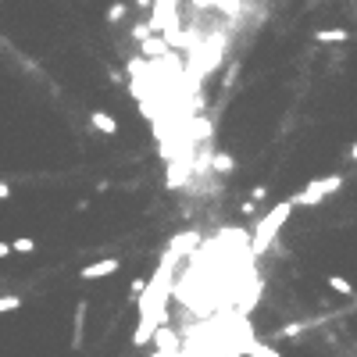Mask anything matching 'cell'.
Returning a JSON list of instances; mask_svg holds the SVG:
<instances>
[{
  "label": "cell",
  "instance_id": "obj_8",
  "mask_svg": "<svg viewBox=\"0 0 357 357\" xmlns=\"http://www.w3.org/2000/svg\"><path fill=\"white\" fill-rule=\"evenodd\" d=\"M314 39H318V44H347L350 32L347 29H318V32H314Z\"/></svg>",
  "mask_w": 357,
  "mask_h": 357
},
{
  "label": "cell",
  "instance_id": "obj_1",
  "mask_svg": "<svg viewBox=\"0 0 357 357\" xmlns=\"http://www.w3.org/2000/svg\"><path fill=\"white\" fill-rule=\"evenodd\" d=\"M293 215V200H282V204H276L271 211L258 222V229H254V236H250V254H264V250L276 243V236H279V229L286 225V218Z\"/></svg>",
  "mask_w": 357,
  "mask_h": 357
},
{
  "label": "cell",
  "instance_id": "obj_15",
  "mask_svg": "<svg viewBox=\"0 0 357 357\" xmlns=\"http://www.w3.org/2000/svg\"><path fill=\"white\" fill-rule=\"evenodd\" d=\"M22 307V297H0V314L4 311H18Z\"/></svg>",
  "mask_w": 357,
  "mask_h": 357
},
{
  "label": "cell",
  "instance_id": "obj_2",
  "mask_svg": "<svg viewBox=\"0 0 357 357\" xmlns=\"http://www.w3.org/2000/svg\"><path fill=\"white\" fill-rule=\"evenodd\" d=\"M343 186V175H329V179H314V182H307L304 190L297 193V197H289L293 200V207H314V204H322L329 193H336Z\"/></svg>",
  "mask_w": 357,
  "mask_h": 357
},
{
  "label": "cell",
  "instance_id": "obj_12",
  "mask_svg": "<svg viewBox=\"0 0 357 357\" xmlns=\"http://www.w3.org/2000/svg\"><path fill=\"white\" fill-rule=\"evenodd\" d=\"M247 354H250V357H279V350H271L268 343H250Z\"/></svg>",
  "mask_w": 357,
  "mask_h": 357
},
{
  "label": "cell",
  "instance_id": "obj_16",
  "mask_svg": "<svg viewBox=\"0 0 357 357\" xmlns=\"http://www.w3.org/2000/svg\"><path fill=\"white\" fill-rule=\"evenodd\" d=\"M8 197H11V186H8V182H0V200H8Z\"/></svg>",
  "mask_w": 357,
  "mask_h": 357
},
{
  "label": "cell",
  "instance_id": "obj_5",
  "mask_svg": "<svg viewBox=\"0 0 357 357\" xmlns=\"http://www.w3.org/2000/svg\"><path fill=\"white\" fill-rule=\"evenodd\" d=\"M122 268V261L118 258H104V261H93V264H86L79 271L82 279H104V276H111V271H118Z\"/></svg>",
  "mask_w": 357,
  "mask_h": 357
},
{
  "label": "cell",
  "instance_id": "obj_17",
  "mask_svg": "<svg viewBox=\"0 0 357 357\" xmlns=\"http://www.w3.org/2000/svg\"><path fill=\"white\" fill-rule=\"evenodd\" d=\"M136 8H143V11H154V0H136Z\"/></svg>",
  "mask_w": 357,
  "mask_h": 357
},
{
  "label": "cell",
  "instance_id": "obj_11",
  "mask_svg": "<svg viewBox=\"0 0 357 357\" xmlns=\"http://www.w3.org/2000/svg\"><path fill=\"white\" fill-rule=\"evenodd\" d=\"M329 289H336V293H343V297H350L354 293V286L343 279V276H329Z\"/></svg>",
  "mask_w": 357,
  "mask_h": 357
},
{
  "label": "cell",
  "instance_id": "obj_13",
  "mask_svg": "<svg viewBox=\"0 0 357 357\" xmlns=\"http://www.w3.org/2000/svg\"><path fill=\"white\" fill-rule=\"evenodd\" d=\"M104 18H108L111 26H118L122 18H125V4H111V8H108V15H104Z\"/></svg>",
  "mask_w": 357,
  "mask_h": 357
},
{
  "label": "cell",
  "instance_id": "obj_4",
  "mask_svg": "<svg viewBox=\"0 0 357 357\" xmlns=\"http://www.w3.org/2000/svg\"><path fill=\"white\" fill-rule=\"evenodd\" d=\"M190 161H186V157H172V161H168V190H182V186L186 182H190Z\"/></svg>",
  "mask_w": 357,
  "mask_h": 357
},
{
  "label": "cell",
  "instance_id": "obj_19",
  "mask_svg": "<svg viewBox=\"0 0 357 357\" xmlns=\"http://www.w3.org/2000/svg\"><path fill=\"white\" fill-rule=\"evenodd\" d=\"M350 161H357V143L350 146Z\"/></svg>",
  "mask_w": 357,
  "mask_h": 357
},
{
  "label": "cell",
  "instance_id": "obj_9",
  "mask_svg": "<svg viewBox=\"0 0 357 357\" xmlns=\"http://www.w3.org/2000/svg\"><path fill=\"white\" fill-rule=\"evenodd\" d=\"M82 322H86V300L75 304V336H72V347L82 343Z\"/></svg>",
  "mask_w": 357,
  "mask_h": 357
},
{
  "label": "cell",
  "instance_id": "obj_18",
  "mask_svg": "<svg viewBox=\"0 0 357 357\" xmlns=\"http://www.w3.org/2000/svg\"><path fill=\"white\" fill-rule=\"evenodd\" d=\"M11 250H15V247H8V243H0V258H8Z\"/></svg>",
  "mask_w": 357,
  "mask_h": 357
},
{
  "label": "cell",
  "instance_id": "obj_3",
  "mask_svg": "<svg viewBox=\"0 0 357 357\" xmlns=\"http://www.w3.org/2000/svg\"><path fill=\"white\" fill-rule=\"evenodd\" d=\"M175 8H179V0H154V11H151V22L168 36V32H175Z\"/></svg>",
  "mask_w": 357,
  "mask_h": 357
},
{
  "label": "cell",
  "instance_id": "obj_10",
  "mask_svg": "<svg viewBox=\"0 0 357 357\" xmlns=\"http://www.w3.org/2000/svg\"><path fill=\"white\" fill-rule=\"evenodd\" d=\"M164 50H168V39H146L143 44V57H157Z\"/></svg>",
  "mask_w": 357,
  "mask_h": 357
},
{
  "label": "cell",
  "instance_id": "obj_14",
  "mask_svg": "<svg viewBox=\"0 0 357 357\" xmlns=\"http://www.w3.org/2000/svg\"><path fill=\"white\" fill-rule=\"evenodd\" d=\"M11 247H15V254H32V250H36V243H32L29 236H22V240H15Z\"/></svg>",
  "mask_w": 357,
  "mask_h": 357
},
{
  "label": "cell",
  "instance_id": "obj_7",
  "mask_svg": "<svg viewBox=\"0 0 357 357\" xmlns=\"http://www.w3.org/2000/svg\"><path fill=\"white\" fill-rule=\"evenodd\" d=\"M236 168V161H233V154H225V151H218V154H211V172L215 175H229Z\"/></svg>",
  "mask_w": 357,
  "mask_h": 357
},
{
  "label": "cell",
  "instance_id": "obj_6",
  "mask_svg": "<svg viewBox=\"0 0 357 357\" xmlns=\"http://www.w3.org/2000/svg\"><path fill=\"white\" fill-rule=\"evenodd\" d=\"M90 125H93L97 133H104V136H115L118 133V118L108 115V111H90Z\"/></svg>",
  "mask_w": 357,
  "mask_h": 357
}]
</instances>
